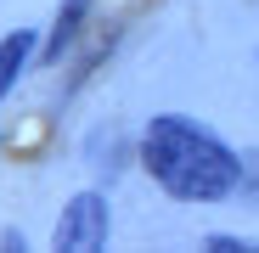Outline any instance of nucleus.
<instances>
[{
	"mask_svg": "<svg viewBox=\"0 0 259 253\" xmlns=\"http://www.w3.org/2000/svg\"><path fill=\"white\" fill-rule=\"evenodd\" d=\"M28 62H34V34H28V28H17V34L0 39V102H6L12 84L28 73Z\"/></svg>",
	"mask_w": 259,
	"mask_h": 253,
	"instance_id": "obj_3",
	"label": "nucleus"
},
{
	"mask_svg": "<svg viewBox=\"0 0 259 253\" xmlns=\"http://www.w3.org/2000/svg\"><path fill=\"white\" fill-rule=\"evenodd\" d=\"M107 236H113V214H107V197H102V191H79V197L62 208L57 231H51V242L68 247V253L107 247Z\"/></svg>",
	"mask_w": 259,
	"mask_h": 253,
	"instance_id": "obj_2",
	"label": "nucleus"
},
{
	"mask_svg": "<svg viewBox=\"0 0 259 253\" xmlns=\"http://www.w3.org/2000/svg\"><path fill=\"white\" fill-rule=\"evenodd\" d=\"M91 6H96V0H62V6H57V28H51V39H46V57H51V62L79 39V28H84V17H91Z\"/></svg>",
	"mask_w": 259,
	"mask_h": 253,
	"instance_id": "obj_4",
	"label": "nucleus"
},
{
	"mask_svg": "<svg viewBox=\"0 0 259 253\" xmlns=\"http://www.w3.org/2000/svg\"><path fill=\"white\" fill-rule=\"evenodd\" d=\"M141 163L147 175L181 203H220L242 186V158L203 124L181 113H158L141 135Z\"/></svg>",
	"mask_w": 259,
	"mask_h": 253,
	"instance_id": "obj_1",
	"label": "nucleus"
}]
</instances>
